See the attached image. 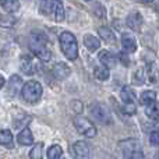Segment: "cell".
I'll return each mask as SVG.
<instances>
[{"mask_svg":"<svg viewBox=\"0 0 159 159\" xmlns=\"http://www.w3.org/2000/svg\"><path fill=\"white\" fill-rule=\"evenodd\" d=\"M60 48L63 55L69 60H75L78 56V45L77 39L71 32H61L60 34Z\"/></svg>","mask_w":159,"mask_h":159,"instance_id":"1","label":"cell"},{"mask_svg":"<svg viewBox=\"0 0 159 159\" xmlns=\"http://www.w3.org/2000/svg\"><path fill=\"white\" fill-rule=\"evenodd\" d=\"M42 85L39 84L38 81H27L21 88V95H22V99L28 103H35L41 99L42 96Z\"/></svg>","mask_w":159,"mask_h":159,"instance_id":"2","label":"cell"},{"mask_svg":"<svg viewBox=\"0 0 159 159\" xmlns=\"http://www.w3.org/2000/svg\"><path fill=\"white\" fill-rule=\"evenodd\" d=\"M89 112H91L92 119L96 123L103 124V126H107V124L112 123V115H110V110L107 109L106 105L96 102V103H93L92 106H91Z\"/></svg>","mask_w":159,"mask_h":159,"instance_id":"3","label":"cell"},{"mask_svg":"<svg viewBox=\"0 0 159 159\" xmlns=\"http://www.w3.org/2000/svg\"><path fill=\"white\" fill-rule=\"evenodd\" d=\"M121 151H123L124 159H144L143 151H141L140 143L135 140H129L120 143Z\"/></svg>","mask_w":159,"mask_h":159,"instance_id":"4","label":"cell"},{"mask_svg":"<svg viewBox=\"0 0 159 159\" xmlns=\"http://www.w3.org/2000/svg\"><path fill=\"white\" fill-rule=\"evenodd\" d=\"M74 127L75 130L78 131V134L84 135L87 138H92L96 135V129L87 117L84 116H77L74 119Z\"/></svg>","mask_w":159,"mask_h":159,"instance_id":"5","label":"cell"},{"mask_svg":"<svg viewBox=\"0 0 159 159\" xmlns=\"http://www.w3.org/2000/svg\"><path fill=\"white\" fill-rule=\"evenodd\" d=\"M20 69L24 74L27 75H32L36 71V66L35 61H34V57L30 55H22L21 60H20Z\"/></svg>","mask_w":159,"mask_h":159,"instance_id":"6","label":"cell"},{"mask_svg":"<svg viewBox=\"0 0 159 159\" xmlns=\"http://www.w3.org/2000/svg\"><path fill=\"white\" fill-rule=\"evenodd\" d=\"M98 59H99V61L102 63V66L106 67L107 70L116 67V64H117V57H116L112 52H109V50H101V52H99Z\"/></svg>","mask_w":159,"mask_h":159,"instance_id":"7","label":"cell"},{"mask_svg":"<svg viewBox=\"0 0 159 159\" xmlns=\"http://www.w3.org/2000/svg\"><path fill=\"white\" fill-rule=\"evenodd\" d=\"M121 48L124 52L127 53H134L137 50V41H135L134 35L130 32H124L121 35Z\"/></svg>","mask_w":159,"mask_h":159,"instance_id":"8","label":"cell"},{"mask_svg":"<svg viewBox=\"0 0 159 159\" xmlns=\"http://www.w3.org/2000/svg\"><path fill=\"white\" fill-rule=\"evenodd\" d=\"M71 151L77 159H87L89 157V147L84 141H77L75 144H73Z\"/></svg>","mask_w":159,"mask_h":159,"instance_id":"9","label":"cell"},{"mask_svg":"<svg viewBox=\"0 0 159 159\" xmlns=\"http://www.w3.org/2000/svg\"><path fill=\"white\" fill-rule=\"evenodd\" d=\"M48 36L41 31H34L30 35V49L38 46H48Z\"/></svg>","mask_w":159,"mask_h":159,"instance_id":"10","label":"cell"},{"mask_svg":"<svg viewBox=\"0 0 159 159\" xmlns=\"http://www.w3.org/2000/svg\"><path fill=\"white\" fill-rule=\"evenodd\" d=\"M52 73L57 80H66L71 74V69H70L66 63H56L55 66H53Z\"/></svg>","mask_w":159,"mask_h":159,"instance_id":"11","label":"cell"},{"mask_svg":"<svg viewBox=\"0 0 159 159\" xmlns=\"http://www.w3.org/2000/svg\"><path fill=\"white\" fill-rule=\"evenodd\" d=\"M31 52L34 53L35 57H38L42 61H49L52 59V52L48 46H38V48H31Z\"/></svg>","mask_w":159,"mask_h":159,"instance_id":"12","label":"cell"},{"mask_svg":"<svg viewBox=\"0 0 159 159\" xmlns=\"http://www.w3.org/2000/svg\"><path fill=\"white\" fill-rule=\"evenodd\" d=\"M99 38L107 45H116V35L110 28L107 27H101L99 28Z\"/></svg>","mask_w":159,"mask_h":159,"instance_id":"13","label":"cell"},{"mask_svg":"<svg viewBox=\"0 0 159 159\" xmlns=\"http://www.w3.org/2000/svg\"><path fill=\"white\" fill-rule=\"evenodd\" d=\"M17 143H18L20 145H24V147H28L34 143V135L28 127H25V129L21 130V133H20L18 137H17Z\"/></svg>","mask_w":159,"mask_h":159,"instance_id":"14","label":"cell"},{"mask_svg":"<svg viewBox=\"0 0 159 159\" xmlns=\"http://www.w3.org/2000/svg\"><path fill=\"white\" fill-rule=\"evenodd\" d=\"M120 98L123 101L124 106H129V105H135V93L133 92L131 88L129 87H123L120 91Z\"/></svg>","mask_w":159,"mask_h":159,"instance_id":"15","label":"cell"},{"mask_svg":"<svg viewBox=\"0 0 159 159\" xmlns=\"http://www.w3.org/2000/svg\"><path fill=\"white\" fill-rule=\"evenodd\" d=\"M0 145L4 148H14V138H13V133L10 130H2L0 131Z\"/></svg>","mask_w":159,"mask_h":159,"instance_id":"16","label":"cell"},{"mask_svg":"<svg viewBox=\"0 0 159 159\" xmlns=\"http://www.w3.org/2000/svg\"><path fill=\"white\" fill-rule=\"evenodd\" d=\"M126 24H127V27L131 28V30L138 31L141 28V24H143V17H141V14H138V13H133L127 17Z\"/></svg>","mask_w":159,"mask_h":159,"instance_id":"17","label":"cell"},{"mask_svg":"<svg viewBox=\"0 0 159 159\" xmlns=\"http://www.w3.org/2000/svg\"><path fill=\"white\" fill-rule=\"evenodd\" d=\"M84 45L89 52H95V50H98L99 46H101V41H99V38H96V36H93V35H85Z\"/></svg>","mask_w":159,"mask_h":159,"instance_id":"18","label":"cell"},{"mask_svg":"<svg viewBox=\"0 0 159 159\" xmlns=\"http://www.w3.org/2000/svg\"><path fill=\"white\" fill-rule=\"evenodd\" d=\"M154 102H157V93L154 91H144L140 95V103L143 106H148Z\"/></svg>","mask_w":159,"mask_h":159,"instance_id":"19","label":"cell"},{"mask_svg":"<svg viewBox=\"0 0 159 159\" xmlns=\"http://www.w3.org/2000/svg\"><path fill=\"white\" fill-rule=\"evenodd\" d=\"M0 6L4 8V11L7 14H11L16 13L20 8V2H17V0H4V2H0Z\"/></svg>","mask_w":159,"mask_h":159,"instance_id":"20","label":"cell"},{"mask_svg":"<svg viewBox=\"0 0 159 159\" xmlns=\"http://www.w3.org/2000/svg\"><path fill=\"white\" fill-rule=\"evenodd\" d=\"M17 22V18L13 14H0V27L3 28H11Z\"/></svg>","mask_w":159,"mask_h":159,"instance_id":"21","label":"cell"},{"mask_svg":"<svg viewBox=\"0 0 159 159\" xmlns=\"http://www.w3.org/2000/svg\"><path fill=\"white\" fill-rule=\"evenodd\" d=\"M55 7H56V2H53V0H48V2L41 3V11L45 16H53Z\"/></svg>","mask_w":159,"mask_h":159,"instance_id":"22","label":"cell"},{"mask_svg":"<svg viewBox=\"0 0 159 159\" xmlns=\"http://www.w3.org/2000/svg\"><path fill=\"white\" fill-rule=\"evenodd\" d=\"M93 74H95V77L98 78L99 81H106V80L109 78L110 73H109V70H107L106 67L98 66V67H95V70H93Z\"/></svg>","mask_w":159,"mask_h":159,"instance_id":"23","label":"cell"},{"mask_svg":"<svg viewBox=\"0 0 159 159\" xmlns=\"http://www.w3.org/2000/svg\"><path fill=\"white\" fill-rule=\"evenodd\" d=\"M63 155V149L60 145H52L48 149V159H60Z\"/></svg>","mask_w":159,"mask_h":159,"instance_id":"24","label":"cell"},{"mask_svg":"<svg viewBox=\"0 0 159 159\" xmlns=\"http://www.w3.org/2000/svg\"><path fill=\"white\" fill-rule=\"evenodd\" d=\"M159 107H158V102H154V103L145 106V115L148 116L149 119H154L155 121L158 120V113H159Z\"/></svg>","mask_w":159,"mask_h":159,"instance_id":"25","label":"cell"},{"mask_svg":"<svg viewBox=\"0 0 159 159\" xmlns=\"http://www.w3.org/2000/svg\"><path fill=\"white\" fill-rule=\"evenodd\" d=\"M53 17L57 22L64 21V6L61 2H56V7H55V13H53Z\"/></svg>","mask_w":159,"mask_h":159,"instance_id":"26","label":"cell"},{"mask_svg":"<svg viewBox=\"0 0 159 159\" xmlns=\"http://www.w3.org/2000/svg\"><path fill=\"white\" fill-rule=\"evenodd\" d=\"M42 151H43V144L38 143L30 152L31 159H43V157H42Z\"/></svg>","mask_w":159,"mask_h":159,"instance_id":"27","label":"cell"},{"mask_svg":"<svg viewBox=\"0 0 159 159\" xmlns=\"http://www.w3.org/2000/svg\"><path fill=\"white\" fill-rule=\"evenodd\" d=\"M145 75H144V69H138L133 75V84L134 85H143L145 81Z\"/></svg>","mask_w":159,"mask_h":159,"instance_id":"28","label":"cell"},{"mask_svg":"<svg viewBox=\"0 0 159 159\" xmlns=\"http://www.w3.org/2000/svg\"><path fill=\"white\" fill-rule=\"evenodd\" d=\"M93 13L98 17H101V18H103V17L106 16V10H105V7L101 3H93Z\"/></svg>","mask_w":159,"mask_h":159,"instance_id":"29","label":"cell"},{"mask_svg":"<svg viewBox=\"0 0 159 159\" xmlns=\"http://www.w3.org/2000/svg\"><path fill=\"white\" fill-rule=\"evenodd\" d=\"M149 144H152L154 147H157L159 144V133H158V130L151 131V134H149Z\"/></svg>","mask_w":159,"mask_h":159,"instance_id":"30","label":"cell"},{"mask_svg":"<svg viewBox=\"0 0 159 159\" xmlns=\"http://www.w3.org/2000/svg\"><path fill=\"white\" fill-rule=\"evenodd\" d=\"M119 57H120V59H121V61H123V63H124V64H126V66H127V64H129V63H130V61H129V57H126V53L120 52V53H119Z\"/></svg>","mask_w":159,"mask_h":159,"instance_id":"31","label":"cell"},{"mask_svg":"<svg viewBox=\"0 0 159 159\" xmlns=\"http://www.w3.org/2000/svg\"><path fill=\"white\" fill-rule=\"evenodd\" d=\"M3 85H4V78H3V75L0 74V89L3 88Z\"/></svg>","mask_w":159,"mask_h":159,"instance_id":"32","label":"cell"}]
</instances>
